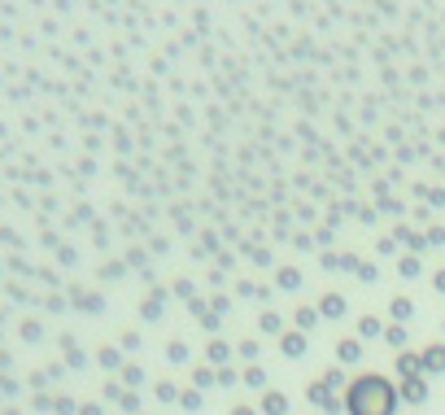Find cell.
<instances>
[{
	"instance_id": "5b68a950",
	"label": "cell",
	"mask_w": 445,
	"mask_h": 415,
	"mask_svg": "<svg viewBox=\"0 0 445 415\" xmlns=\"http://www.w3.org/2000/svg\"><path fill=\"white\" fill-rule=\"evenodd\" d=\"M306 345H310L306 332H284V337H279V350H284L288 359H302V354H306Z\"/></svg>"
},
{
	"instance_id": "484cf974",
	"label": "cell",
	"mask_w": 445,
	"mask_h": 415,
	"mask_svg": "<svg viewBox=\"0 0 445 415\" xmlns=\"http://www.w3.org/2000/svg\"><path fill=\"white\" fill-rule=\"evenodd\" d=\"M79 306H88V310H96V306H101V297H96V293H79Z\"/></svg>"
},
{
	"instance_id": "ffe728a7",
	"label": "cell",
	"mask_w": 445,
	"mask_h": 415,
	"mask_svg": "<svg viewBox=\"0 0 445 415\" xmlns=\"http://www.w3.org/2000/svg\"><path fill=\"white\" fill-rule=\"evenodd\" d=\"M162 297H166V293H153V297L144 302V315H148V319H157V315H162Z\"/></svg>"
},
{
	"instance_id": "603a6c76",
	"label": "cell",
	"mask_w": 445,
	"mask_h": 415,
	"mask_svg": "<svg viewBox=\"0 0 445 415\" xmlns=\"http://www.w3.org/2000/svg\"><path fill=\"white\" fill-rule=\"evenodd\" d=\"M192 380H196V385H201V389H210V385H214V380H219V376H214L210 368H196V372H192Z\"/></svg>"
},
{
	"instance_id": "ac0fdd59",
	"label": "cell",
	"mask_w": 445,
	"mask_h": 415,
	"mask_svg": "<svg viewBox=\"0 0 445 415\" xmlns=\"http://www.w3.org/2000/svg\"><path fill=\"white\" fill-rule=\"evenodd\" d=\"M384 341H389V345H398V350H406V328H402V324L384 328Z\"/></svg>"
},
{
	"instance_id": "8992f818",
	"label": "cell",
	"mask_w": 445,
	"mask_h": 415,
	"mask_svg": "<svg viewBox=\"0 0 445 415\" xmlns=\"http://www.w3.org/2000/svg\"><path fill=\"white\" fill-rule=\"evenodd\" d=\"M262 411H267V415H288V393L267 389V393H262Z\"/></svg>"
},
{
	"instance_id": "7c38bea8",
	"label": "cell",
	"mask_w": 445,
	"mask_h": 415,
	"mask_svg": "<svg viewBox=\"0 0 445 415\" xmlns=\"http://www.w3.org/2000/svg\"><path fill=\"white\" fill-rule=\"evenodd\" d=\"M319 324V310L315 306H297V332H310Z\"/></svg>"
},
{
	"instance_id": "9c48e42d",
	"label": "cell",
	"mask_w": 445,
	"mask_h": 415,
	"mask_svg": "<svg viewBox=\"0 0 445 415\" xmlns=\"http://www.w3.org/2000/svg\"><path fill=\"white\" fill-rule=\"evenodd\" d=\"M398 372H402V376H423V359L410 354V350H402V354H398Z\"/></svg>"
},
{
	"instance_id": "4fadbf2b",
	"label": "cell",
	"mask_w": 445,
	"mask_h": 415,
	"mask_svg": "<svg viewBox=\"0 0 445 415\" xmlns=\"http://www.w3.org/2000/svg\"><path fill=\"white\" fill-rule=\"evenodd\" d=\"M275 285L279 289H297V285H302V271H297V267H279L275 271Z\"/></svg>"
},
{
	"instance_id": "f546056e",
	"label": "cell",
	"mask_w": 445,
	"mask_h": 415,
	"mask_svg": "<svg viewBox=\"0 0 445 415\" xmlns=\"http://www.w3.org/2000/svg\"><path fill=\"white\" fill-rule=\"evenodd\" d=\"M358 280H367V285L375 280V267H371V262H362V267H358Z\"/></svg>"
},
{
	"instance_id": "d6a6232c",
	"label": "cell",
	"mask_w": 445,
	"mask_h": 415,
	"mask_svg": "<svg viewBox=\"0 0 445 415\" xmlns=\"http://www.w3.org/2000/svg\"><path fill=\"white\" fill-rule=\"evenodd\" d=\"M79 415H101V407H92V402H88V407H79Z\"/></svg>"
},
{
	"instance_id": "30bf717a",
	"label": "cell",
	"mask_w": 445,
	"mask_h": 415,
	"mask_svg": "<svg viewBox=\"0 0 445 415\" xmlns=\"http://www.w3.org/2000/svg\"><path fill=\"white\" fill-rule=\"evenodd\" d=\"M389 315H393L398 324H406L410 315H415V302H410V297H393V302H389Z\"/></svg>"
},
{
	"instance_id": "4316f807",
	"label": "cell",
	"mask_w": 445,
	"mask_h": 415,
	"mask_svg": "<svg viewBox=\"0 0 445 415\" xmlns=\"http://www.w3.org/2000/svg\"><path fill=\"white\" fill-rule=\"evenodd\" d=\"M240 359H258V341H240Z\"/></svg>"
},
{
	"instance_id": "cb8c5ba5",
	"label": "cell",
	"mask_w": 445,
	"mask_h": 415,
	"mask_svg": "<svg viewBox=\"0 0 445 415\" xmlns=\"http://www.w3.org/2000/svg\"><path fill=\"white\" fill-rule=\"evenodd\" d=\"M179 402H184L188 411H196V407H201V393H196V389H188V393H179Z\"/></svg>"
},
{
	"instance_id": "e0dca14e",
	"label": "cell",
	"mask_w": 445,
	"mask_h": 415,
	"mask_svg": "<svg viewBox=\"0 0 445 415\" xmlns=\"http://www.w3.org/2000/svg\"><path fill=\"white\" fill-rule=\"evenodd\" d=\"M210 363H227V359H232V345H227V341H210Z\"/></svg>"
},
{
	"instance_id": "ba28073f",
	"label": "cell",
	"mask_w": 445,
	"mask_h": 415,
	"mask_svg": "<svg viewBox=\"0 0 445 415\" xmlns=\"http://www.w3.org/2000/svg\"><path fill=\"white\" fill-rule=\"evenodd\" d=\"M319 315H323V319H341V315H345V297L341 293H323Z\"/></svg>"
},
{
	"instance_id": "8fae6325",
	"label": "cell",
	"mask_w": 445,
	"mask_h": 415,
	"mask_svg": "<svg viewBox=\"0 0 445 415\" xmlns=\"http://www.w3.org/2000/svg\"><path fill=\"white\" fill-rule=\"evenodd\" d=\"M398 241L402 245H410L419 254V249H428V232H410V227H398Z\"/></svg>"
},
{
	"instance_id": "9a60e30c",
	"label": "cell",
	"mask_w": 445,
	"mask_h": 415,
	"mask_svg": "<svg viewBox=\"0 0 445 415\" xmlns=\"http://www.w3.org/2000/svg\"><path fill=\"white\" fill-rule=\"evenodd\" d=\"M258 328H262V332H284V319H279L275 310H262V315H258Z\"/></svg>"
},
{
	"instance_id": "3957f363",
	"label": "cell",
	"mask_w": 445,
	"mask_h": 415,
	"mask_svg": "<svg viewBox=\"0 0 445 415\" xmlns=\"http://www.w3.org/2000/svg\"><path fill=\"white\" fill-rule=\"evenodd\" d=\"M398 398H402V402H410V407L428 402V380H423V376H402V385H398Z\"/></svg>"
},
{
	"instance_id": "83f0119b",
	"label": "cell",
	"mask_w": 445,
	"mask_h": 415,
	"mask_svg": "<svg viewBox=\"0 0 445 415\" xmlns=\"http://www.w3.org/2000/svg\"><path fill=\"white\" fill-rule=\"evenodd\" d=\"M101 363H105V368H118V350H109V345H105V350H101Z\"/></svg>"
},
{
	"instance_id": "e575fe53",
	"label": "cell",
	"mask_w": 445,
	"mask_h": 415,
	"mask_svg": "<svg viewBox=\"0 0 445 415\" xmlns=\"http://www.w3.org/2000/svg\"><path fill=\"white\" fill-rule=\"evenodd\" d=\"M441 328H445V324H441Z\"/></svg>"
},
{
	"instance_id": "52a82bcc",
	"label": "cell",
	"mask_w": 445,
	"mask_h": 415,
	"mask_svg": "<svg viewBox=\"0 0 445 415\" xmlns=\"http://www.w3.org/2000/svg\"><path fill=\"white\" fill-rule=\"evenodd\" d=\"M336 359H341V363H358V359H362V341H358V337H341V341H336Z\"/></svg>"
},
{
	"instance_id": "836d02e7",
	"label": "cell",
	"mask_w": 445,
	"mask_h": 415,
	"mask_svg": "<svg viewBox=\"0 0 445 415\" xmlns=\"http://www.w3.org/2000/svg\"><path fill=\"white\" fill-rule=\"evenodd\" d=\"M232 415H258L253 407H232Z\"/></svg>"
},
{
	"instance_id": "6da1fadb",
	"label": "cell",
	"mask_w": 445,
	"mask_h": 415,
	"mask_svg": "<svg viewBox=\"0 0 445 415\" xmlns=\"http://www.w3.org/2000/svg\"><path fill=\"white\" fill-rule=\"evenodd\" d=\"M398 385H393L389 376L380 372H367V376H358L350 389H345V411L350 415H393L398 411Z\"/></svg>"
},
{
	"instance_id": "2e32d148",
	"label": "cell",
	"mask_w": 445,
	"mask_h": 415,
	"mask_svg": "<svg viewBox=\"0 0 445 415\" xmlns=\"http://www.w3.org/2000/svg\"><path fill=\"white\" fill-rule=\"evenodd\" d=\"M398 276H402V280H415V276H419V254H406V258L398 262Z\"/></svg>"
},
{
	"instance_id": "7402d4cb",
	"label": "cell",
	"mask_w": 445,
	"mask_h": 415,
	"mask_svg": "<svg viewBox=\"0 0 445 415\" xmlns=\"http://www.w3.org/2000/svg\"><path fill=\"white\" fill-rule=\"evenodd\" d=\"M157 398H162V402H179V389L171 385V380H162V385H157Z\"/></svg>"
},
{
	"instance_id": "4dcf8cb0",
	"label": "cell",
	"mask_w": 445,
	"mask_h": 415,
	"mask_svg": "<svg viewBox=\"0 0 445 415\" xmlns=\"http://www.w3.org/2000/svg\"><path fill=\"white\" fill-rule=\"evenodd\" d=\"M398 249V236H380V254H393Z\"/></svg>"
},
{
	"instance_id": "d6986e66",
	"label": "cell",
	"mask_w": 445,
	"mask_h": 415,
	"mask_svg": "<svg viewBox=\"0 0 445 415\" xmlns=\"http://www.w3.org/2000/svg\"><path fill=\"white\" fill-rule=\"evenodd\" d=\"M166 359H171V363H184V359H188V345H184V341H171V345H166Z\"/></svg>"
},
{
	"instance_id": "5bb4252c",
	"label": "cell",
	"mask_w": 445,
	"mask_h": 415,
	"mask_svg": "<svg viewBox=\"0 0 445 415\" xmlns=\"http://www.w3.org/2000/svg\"><path fill=\"white\" fill-rule=\"evenodd\" d=\"M358 337H384L380 319H375V315H362V319H358Z\"/></svg>"
},
{
	"instance_id": "d4e9b609",
	"label": "cell",
	"mask_w": 445,
	"mask_h": 415,
	"mask_svg": "<svg viewBox=\"0 0 445 415\" xmlns=\"http://www.w3.org/2000/svg\"><path fill=\"white\" fill-rule=\"evenodd\" d=\"M123 380L127 385H144V372L140 368H123Z\"/></svg>"
},
{
	"instance_id": "7a4b0ae2",
	"label": "cell",
	"mask_w": 445,
	"mask_h": 415,
	"mask_svg": "<svg viewBox=\"0 0 445 415\" xmlns=\"http://www.w3.org/2000/svg\"><path fill=\"white\" fill-rule=\"evenodd\" d=\"M306 398H310L315 407H323V411H345V402L332 393V385H327V380H315V385L306 389Z\"/></svg>"
},
{
	"instance_id": "1f68e13d",
	"label": "cell",
	"mask_w": 445,
	"mask_h": 415,
	"mask_svg": "<svg viewBox=\"0 0 445 415\" xmlns=\"http://www.w3.org/2000/svg\"><path fill=\"white\" fill-rule=\"evenodd\" d=\"M432 289H437V293H445V267H441V271L432 276Z\"/></svg>"
},
{
	"instance_id": "f1b7e54d",
	"label": "cell",
	"mask_w": 445,
	"mask_h": 415,
	"mask_svg": "<svg viewBox=\"0 0 445 415\" xmlns=\"http://www.w3.org/2000/svg\"><path fill=\"white\" fill-rule=\"evenodd\" d=\"M118 402H123V411H136V407H140V398H136V393H123Z\"/></svg>"
},
{
	"instance_id": "277c9868",
	"label": "cell",
	"mask_w": 445,
	"mask_h": 415,
	"mask_svg": "<svg viewBox=\"0 0 445 415\" xmlns=\"http://www.w3.org/2000/svg\"><path fill=\"white\" fill-rule=\"evenodd\" d=\"M419 359H423V372H428V376H441V372H445V345H441V341L428 345Z\"/></svg>"
},
{
	"instance_id": "44dd1931",
	"label": "cell",
	"mask_w": 445,
	"mask_h": 415,
	"mask_svg": "<svg viewBox=\"0 0 445 415\" xmlns=\"http://www.w3.org/2000/svg\"><path fill=\"white\" fill-rule=\"evenodd\" d=\"M244 385L262 389V385H267V372H262V368H249V372H244Z\"/></svg>"
}]
</instances>
